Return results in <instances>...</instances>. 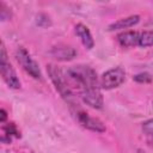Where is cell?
<instances>
[{
    "instance_id": "9a60e30c",
    "label": "cell",
    "mask_w": 153,
    "mask_h": 153,
    "mask_svg": "<svg viewBox=\"0 0 153 153\" xmlns=\"http://www.w3.org/2000/svg\"><path fill=\"white\" fill-rule=\"evenodd\" d=\"M6 118H7V114H6L5 109H1V118H0V122L4 123L6 121Z\"/></svg>"
},
{
    "instance_id": "9c48e42d",
    "label": "cell",
    "mask_w": 153,
    "mask_h": 153,
    "mask_svg": "<svg viewBox=\"0 0 153 153\" xmlns=\"http://www.w3.org/2000/svg\"><path fill=\"white\" fill-rule=\"evenodd\" d=\"M51 55L57 60L67 61V60H72L76 55V51L69 45H62V47L59 45L51 49Z\"/></svg>"
},
{
    "instance_id": "5bb4252c",
    "label": "cell",
    "mask_w": 153,
    "mask_h": 153,
    "mask_svg": "<svg viewBox=\"0 0 153 153\" xmlns=\"http://www.w3.org/2000/svg\"><path fill=\"white\" fill-rule=\"evenodd\" d=\"M135 81H137V82H140V84H146V82H151L152 81V76H151V74H148V73H139V74H136V75H134V78H133Z\"/></svg>"
},
{
    "instance_id": "30bf717a",
    "label": "cell",
    "mask_w": 153,
    "mask_h": 153,
    "mask_svg": "<svg viewBox=\"0 0 153 153\" xmlns=\"http://www.w3.org/2000/svg\"><path fill=\"white\" fill-rule=\"evenodd\" d=\"M139 22H140V16H137V14H135V16H130V17H127V18L118 19L117 22H115V23L110 24V25H109V27H108V30L114 31V30L128 29V27H131V26L136 25Z\"/></svg>"
},
{
    "instance_id": "8992f818",
    "label": "cell",
    "mask_w": 153,
    "mask_h": 153,
    "mask_svg": "<svg viewBox=\"0 0 153 153\" xmlns=\"http://www.w3.org/2000/svg\"><path fill=\"white\" fill-rule=\"evenodd\" d=\"M72 112L75 116L76 121L86 129L96 131V133H103L105 131V126L103 124L102 121H99L98 118H94L92 116H90L87 112H85L84 110H81L79 106L72 108Z\"/></svg>"
},
{
    "instance_id": "3957f363",
    "label": "cell",
    "mask_w": 153,
    "mask_h": 153,
    "mask_svg": "<svg viewBox=\"0 0 153 153\" xmlns=\"http://www.w3.org/2000/svg\"><path fill=\"white\" fill-rule=\"evenodd\" d=\"M0 71H1V76L4 81L11 87V88H19L20 87V81L17 76L16 71L13 69L12 65L7 61V55H6V49L4 43H1V57H0Z\"/></svg>"
},
{
    "instance_id": "7a4b0ae2",
    "label": "cell",
    "mask_w": 153,
    "mask_h": 153,
    "mask_svg": "<svg viewBox=\"0 0 153 153\" xmlns=\"http://www.w3.org/2000/svg\"><path fill=\"white\" fill-rule=\"evenodd\" d=\"M47 72L49 74V78H50L51 82L54 84L56 91L66 100V103H68L71 108L79 106L78 103L75 102V96H74L72 88L69 87V85L67 82V78H66L65 73L57 66L51 65V63L47 65Z\"/></svg>"
},
{
    "instance_id": "2e32d148",
    "label": "cell",
    "mask_w": 153,
    "mask_h": 153,
    "mask_svg": "<svg viewBox=\"0 0 153 153\" xmlns=\"http://www.w3.org/2000/svg\"><path fill=\"white\" fill-rule=\"evenodd\" d=\"M137 153H146V152H145V151H142V149H139V151H137Z\"/></svg>"
},
{
    "instance_id": "6da1fadb",
    "label": "cell",
    "mask_w": 153,
    "mask_h": 153,
    "mask_svg": "<svg viewBox=\"0 0 153 153\" xmlns=\"http://www.w3.org/2000/svg\"><path fill=\"white\" fill-rule=\"evenodd\" d=\"M67 76L75 85L82 102L93 109L103 108V96L97 73L93 68L85 65L73 66L67 71Z\"/></svg>"
},
{
    "instance_id": "52a82bcc",
    "label": "cell",
    "mask_w": 153,
    "mask_h": 153,
    "mask_svg": "<svg viewBox=\"0 0 153 153\" xmlns=\"http://www.w3.org/2000/svg\"><path fill=\"white\" fill-rule=\"evenodd\" d=\"M75 33L76 36L80 38L81 43L84 44V47L86 49H92L93 45H94V41H93V37L91 35V31L88 30V27L81 23L76 24L75 25Z\"/></svg>"
},
{
    "instance_id": "7c38bea8",
    "label": "cell",
    "mask_w": 153,
    "mask_h": 153,
    "mask_svg": "<svg viewBox=\"0 0 153 153\" xmlns=\"http://www.w3.org/2000/svg\"><path fill=\"white\" fill-rule=\"evenodd\" d=\"M139 45L142 47V48H147V47L153 45V30L140 32Z\"/></svg>"
},
{
    "instance_id": "277c9868",
    "label": "cell",
    "mask_w": 153,
    "mask_h": 153,
    "mask_svg": "<svg viewBox=\"0 0 153 153\" xmlns=\"http://www.w3.org/2000/svg\"><path fill=\"white\" fill-rule=\"evenodd\" d=\"M16 59L18 61V63L23 67V69L30 74L32 78L35 79H39L42 75H41V69H39V66L38 63L32 59V56L29 54V51L23 48V47H19L16 51Z\"/></svg>"
},
{
    "instance_id": "ba28073f",
    "label": "cell",
    "mask_w": 153,
    "mask_h": 153,
    "mask_svg": "<svg viewBox=\"0 0 153 153\" xmlns=\"http://www.w3.org/2000/svg\"><path fill=\"white\" fill-rule=\"evenodd\" d=\"M140 32L139 31H124L117 36L118 43L124 48H131L139 45Z\"/></svg>"
},
{
    "instance_id": "5b68a950",
    "label": "cell",
    "mask_w": 153,
    "mask_h": 153,
    "mask_svg": "<svg viewBox=\"0 0 153 153\" xmlns=\"http://www.w3.org/2000/svg\"><path fill=\"white\" fill-rule=\"evenodd\" d=\"M126 80V72L122 67H115L111 68L109 71H106L105 73H103V75L100 76L99 84L100 87L104 90H111L115 87H118L120 85H122Z\"/></svg>"
},
{
    "instance_id": "4fadbf2b",
    "label": "cell",
    "mask_w": 153,
    "mask_h": 153,
    "mask_svg": "<svg viewBox=\"0 0 153 153\" xmlns=\"http://www.w3.org/2000/svg\"><path fill=\"white\" fill-rule=\"evenodd\" d=\"M142 131L147 136H149V137L153 139V118L147 120V121H145L142 123Z\"/></svg>"
},
{
    "instance_id": "8fae6325",
    "label": "cell",
    "mask_w": 153,
    "mask_h": 153,
    "mask_svg": "<svg viewBox=\"0 0 153 153\" xmlns=\"http://www.w3.org/2000/svg\"><path fill=\"white\" fill-rule=\"evenodd\" d=\"M2 130H4V134H2V137H1L2 141H5L6 137H8V142H10L13 136H14V137H19V136H20V134H19L17 127H16L13 123H8L7 126H4V127H2Z\"/></svg>"
}]
</instances>
